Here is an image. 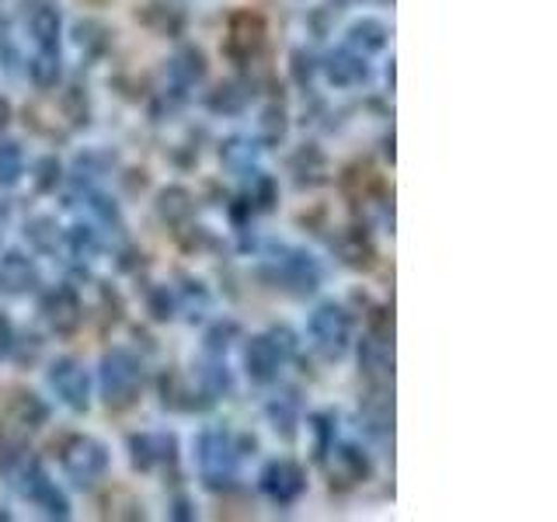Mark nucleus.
Here are the masks:
<instances>
[{
	"label": "nucleus",
	"mask_w": 557,
	"mask_h": 522,
	"mask_svg": "<svg viewBox=\"0 0 557 522\" xmlns=\"http://www.w3.org/2000/svg\"><path fill=\"white\" fill-rule=\"evenodd\" d=\"M109 463H112L109 446L95 439V435H70V439L60 446V467L77 487L98 484L104 474H109Z\"/></svg>",
	"instance_id": "nucleus-4"
},
{
	"label": "nucleus",
	"mask_w": 557,
	"mask_h": 522,
	"mask_svg": "<svg viewBox=\"0 0 557 522\" xmlns=\"http://www.w3.org/2000/svg\"><path fill=\"white\" fill-rule=\"evenodd\" d=\"M4 35H8V25H4V22H0V42H4Z\"/></svg>",
	"instance_id": "nucleus-41"
},
{
	"label": "nucleus",
	"mask_w": 557,
	"mask_h": 522,
	"mask_svg": "<svg viewBox=\"0 0 557 522\" xmlns=\"http://www.w3.org/2000/svg\"><path fill=\"white\" fill-rule=\"evenodd\" d=\"M74 42L81 52H87V57H98V52H104V46H109V39H104V28L98 22H81L74 28Z\"/></svg>",
	"instance_id": "nucleus-29"
},
{
	"label": "nucleus",
	"mask_w": 557,
	"mask_h": 522,
	"mask_svg": "<svg viewBox=\"0 0 557 522\" xmlns=\"http://www.w3.org/2000/svg\"><path fill=\"white\" fill-rule=\"evenodd\" d=\"M234 335H237V324H234V321L216 324V327L206 335V352H213V356L226 352V345H231V338H234Z\"/></svg>",
	"instance_id": "nucleus-31"
},
{
	"label": "nucleus",
	"mask_w": 557,
	"mask_h": 522,
	"mask_svg": "<svg viewBox=\"0 0 557 522\" xmlns=\"http://www.w3.org/2000/svg\"><path fill=\"white\" fill-rule=\"evenodd\" d=\"M42 321L57 331V335H74L84 321V307H81V296L70 289V286H57L42 296Z\"/></svg>",
	"instance_id": "nucleus-12"
},
{
	"label": "nucleus",
	"mask_w": 557,
	"mask_h": 522,
	"mask_svg": "<svg viewBox=\"0 0 557 522\" xmlns=\"http://www.w3.org/2000/svg\"><path fill=\"white\" fill-rule=\"evenodd\" d=\"M307 335L324 359H342L348 352V345H352V318L338 303H321L310 313Z\"/></svg>",
	"instance_id": "nucleus-5"
},
{
	"label": "nucleus",
	"mask_w": 557,
	"mask_h": 522,
	"mask_svg": "<svg viewBox=\"0 0 557 522\" xmlns=\"http://www.w3.org/2000/svg\"><path fill=\"white\" fill-rule=\"evenodd\" d=\"M293 77H296V84H310L313 60L307 57V52H293Z\"/></svg>",
	"instance_id": "nucleus-35"
},
{
	"label": "nucleus",
	"mask_w": 557,
	"mask_h": 522,
	"mask_svg": "<svg viewBox=\"0 0 557 522\" xmlns=\"http://www.w3.org/2000/svg\"><path fill=\"white\" fill-rule=\"evenodd\" d=\"M307 432L313 435V457L324 460L327 452H331V446H335V418H331V414H313Z\"/></svg>",
	"instance_id": "nucleus-27"
},
{
	"label": "nucleus",
	"mask_w": 557,
	"mask_h": 522,
	"mask_svg": "<svg viewBox=\"0 0 557 522\" xmlns=\"http://www.w3.org/2000/svg\"><path fill=\"white\" fill-rule=\"evenodd\" d=\"M391 42V32L387 25L380 22V17L366 14V17H356L352 25H348V46H352L356 52H362V57H373V52H383Z\"/></svg>",
	"instance_id": "nucleus-19"
},
{
	"label": "nucleus",
	"mask_w": 557,
	"mask_h": 522,
	"mask_svg": "<svg viewBox=\"0 0 557 522\" xmlns=\"http://www.w3.org/2000/svg\"><path fill=\"white\" fill-rule=\"evenodd\" d=\"M265 17L255 11H234L226 22V57L234 63H251L265 46Z\"/></svg>",
	"instance_id": "nucleus-9"
},
{
	"label": "nucleus",
	"mask_w": 557,
	"mask_h": 522,
	"mask_svg": "<svg viewBox=\"0 0 557 522\" xmlns=\"http://www.w3.org/2000/svg\"><path fill=\"white\" fill-rule=\"evenodd\" d=\"M206 70H209V66H206V52H202V49H196V46L178 49V52H174L171 66H168L171 91H178V95L191 91V87L206 80Z\"/></svg>",
	"instance_id": "nucleus-16"
},
{
	"label": "nucleus",
	"mask_w": 557,
	"mask_h": 522,
	"mask_svg": "<svg viewBox=\"0 0 557 522\" xmlns=\"http://www.w3.org/2000/svg\"><path fill=\"white\" fill-rule=\"evenodd\" d=\"M321 66H324L327 84L331 87H342V91H348V87H359V84L370 80V63H366V57H362V52H356L352 46L335 49Z\"/></svg>",
	"instance_id": "nucleus-14"
},
{
	"label": "nucleus",
	"mask_w": 557,
	"mask_h": 522,
	"mask_svg": "<svg viewBox=\"0 0 557 522\" xmlns=\"http://www.w3.org/2000/svg\"><path fill=\"white\" fill-rule=\"evenodd\" d=\"M331 477H338L342 484H362V481H370L373 474V460H370V452L352 446V443H342L338 449L331 446Z\"/></svg>",
	"instance_id": "nucleus-17"
},
{
	"label": "nucleus",
	"mask_w": 557,
	"mask_h": 522,
	"mask_svg": "<svg viewBox=\"0 0 557 522\" xmlns=\"http://www.w3.org/2000/svg\"><path fill=\"white\" fill-rule=\"evenodd\" d=\"M46 380L52 394L60 397V405H66L70 411H87L91 408V373L84 370V362H77L74 356H60L49 362Z\"/></svg>",
	"instance_id": "nucleus-7"
},
{
	"label": "nucleus",
	"mask_w": 557,
	"mask_h": 522,
	"mask_svg": "<svg viewBox=\"0 0 557 522\" xmlns=\"http://www.w3.org/2000/svg\"><path fill=\"white\" fill-rule=\"evenodd\" d=\"M174 519H196V509H191L188 498H174V509H171Z\"/></svg>",
	"instance_id": "nucleus-39"
},
{
	"label": "nucleus",
	"mask_w": 557,
	"mask_h": 522,
	"mask_svg": "<svg viewBox=\"0 0 557 522\" xmlns=\"http://www.w3.org/2000/svg\"><path fill=\"white\" fill-rule=\"evenodd\" d=\"M269 418H272L275 425L283 422V435H293L296 414H293V408H289V405H272V408H269Z\"/></svg>",
	"instance_id": "nucleus-37"
},
{
	"label": "nucleus",
	"mask_w": 557,
	"mask_h": 522,
	"mask_svg": "<svg viewBox=\"0 0 557 522\" xmlns=\"http://www.w3.org/2000/svg\"><path fill=\"white\" fill-rule=\"evenodd\" d=\"M272 199H275L272 178H258V188L251 191V202H258V209H272Z\"/></svg>",
	"instance_id": "nucleus-36"
},
{
	"label": "nucleus",
	"mask_w": 557,
	"mask_h": 522,
	"mask_svg": "<svg viewBox=\"0 0 557 522\" xmlns=\"http://www.w3.org/2000/svg\"><path fill=\"white\" fill-rule=\"evenodd\" d=\"M28 237L39 244V248H52V240H57V231H52V220L39 216L28 223Z\"/></svg>",
	"instance_id": "nucleus-33"
},
{
	"label": "nucleus",
	"mask_w": 557,
	"mask_h": 522,
	"mask_svg": "<svg viewBox=\"0 0 557 522\" xmlns=\"http://www.w3.org/2000/svg\"><path fill=\"white\" fill-rule=\"evenodd\" d=\"M338 251L345 258V265H352V269H370L373 265V244L366 240L359 231H348L338 244Z\"/></svg>",
	"instance_id": "nucleus-25"
},
{
	"label": "nucleus",
	"mask_w": 557,
	"mask_h": 522,
	"mask_svg": "<svg viewBox=\"0 0 557 522\" xmlns=\"http://www.w3.org/2000/svg\"><path fill=\"white\" fill-rule=\"evenodd\" d=\"M289 171L296 174V182L300 185H321L327 178V161L318 147H300L293 153Z\"/></svg>",
	"instance_id": "nucleus-22"
},
{
	"label": "nucleus",
	"mask_w": 557,
	"mask_h": 522,
	"mask_svg": "<svg viewBox=\"0 0 557 522\" xmlns=\"http://www.w3.org/2000/svg\"><path fill=\"white\" fill-rule=\"evenodd\" d=\"M28 77L39 87H57L63 77L60 49H35V57L28 60Z\"/></svg>",
	"instance_id": "nucleus-23"
},
{
	"label": "nucleus",
	"mask_w": 557,
	"mask_h": 522,
	"mask_svg": "<svg viewBox=\"0 0 557 522\" xmlns=\"http://www.w3.org/2000/svg\"><path fill=\"white\" fill-rule=\"evenodd\" d=\"M0 286L11 289V293H28L39 286V269L35 261L22 251H8L0 258Z\"/></svg>",
	"instance_id": "nucleus-18"
},
{
	"label": "nucleus",
	"mask_w": 557,
	"mask_h": 522,
	"mask_svg": "<svg viewBox=\"0 0 557 522\" xmlns=\"http://www.w3.org/2000/svg\"><path fill=\"white\" fill-rule=\"evenodd\" d=\"M150 313L157 321H171L174 318V296L168 293V286H157L150 293Z\"/></svg>",
	"instance_id": "nucleus-32"
},
{
	"label": "nucleus",
	"mask_w": 557,
	"mask_h": 522,
	"mask_svg": "<svg viewBox=\"0 0 557 522\" xmlns=\"http://www.w3.org/2000/svg\"><path fill=\"white\" fill-rule=\"evenodd\" d=\"M98 387H101V400L109 408H129L139 387H144V362L129 348H112V352L101 356Z\"/></svg>",
	"instance_id": "nucleus-3"
},
{
	"label": "nucleus",
	"mask_w": 557,
	"mask_h": 522,
	"mask_svg": "<svg viewBox=\"0 0 557 522\" xmlns=\"http://www.w3.org/2000/svg\"><path fill=\"white\" fill-rule=\"evenodd\" d=\"M255 98L251 91V84H244V80H226L220 84L213 95H209V109L213 112H223V115H237L248 109V101Z\"/></svg>",
	"instance_id": "nucleus-21"
},
{
	"label": "nucleus",
	"mask_w": 557,
	"mask_h": 522,
	"mask_svg": "<svg viewBox=\"0 0 557 522\" xmlns=\"http://www.w3.org/2000/svg\"><path fill=\"white\" fill-rule=\"evenodd\" d=\"M25 174V150L14 139H0V188H14Z\"/></svg>",
	"instance_id": "nucleus-24"
},
{
	"label": "nucleus",
	"mask_w": 557,
	"mask_h": 522,
	"mask_svg": "<svg viewBox=\"0 0 557 522\" xmlns=\"http://www.w3.org/2000/svg\"><path fill=\"white\" fill-rule=\"evenodd\" d=\"M359 370L373 383H387L394 376V341L380 335H366L359 345Z\"/></svg>",
	"instance_id": "nucleus-15"
},
{
	"label": "nucleus",
	"mask_w": 557,
	"mask_h": 522,
	"mask_svg": "<svg viewBox=\"0 0 557 522\" xmlns=\"http://www.w3.org/2000/svg\"><path fill=\"white\" fill-rule=\"evenodd\" d=\"M25 28L35 49H60L63 14L57 0H25Z\"/></svg>",
	"instance_id": "nucleus-11"
},
{
	"label": "nucleus",
	"mask_w": 557,
	"mask_h": 522,
	"mask_svg": "<svg viewBox=\"0 0 557 522\" xmlns=\"http://www.w3.org/2000/svg\"><path fill=\"white\" fill-rule=\"evenodd\" d=\"M289 122H286V109H278V104H269L265 112H261V122H258V133L261 139H269V144H278V139L286 136Z\"/></svg>",
	"instance_id": "nucleus-30"
},
{
	"label": "nucleus",
	"mask_w": 557,
	"mask_h": 522,
	"mask_svg": "<svg viewBox=\"0 0 557 522\" xmlns=\"http://www.w3.org/2000/svg\"><path fill=\"white\" fill-rule=\"evenodd\" d=\"M272 283L289 293H310L321 283V265L300 248H278L272 258Z\"/></svg>",
	"instance_id": "nucleus-8"
},
{
	"label": "nucleus",
	"mask_w": 557,
	"mask_h": 522,
	"mask_svg": "<svg viewBox=\"0 0 557 522\" xmlns=\"http://www.w3.org/2000/svg\"><path fill=\"white\" fill-rule=\"evenodd\" d=\"M191 213H196V206H191V191L188 188L168 185L161 196H157V216H161L164 223L182 226V223L191 220Z\"/></svg>",
	"instance_id": "nucleus-20"
},
{
	"label": "nucleus",
	"mask_w": 557,
	"mask_h": 522,
	"mask_svg": "<svg viewBox=\"0 0 557 522\" xmlns=\"http://www.w3.org/2000/svg\"><path fill=\"white\" fill-rule=\"evenodd\" d=\"M11 115H14V109H11V101L0 95V133H4L8 126H11Z\"/></svg>",
	"instance_id": "nucleus-40"
},
{
	"label": "nucleus",
	"mask_w": 557,
	"mask_h": 522,
	"mask_svg": "<svg viewBox=\"0 0 557 522\" xmlns=\"http://www.w3.org/2000/svg\"><path fill=\"white\" fill-rule=\"evenodd\" d=\"M240 439L223 428H206L196 443V463L209 492H231L240 474Z\"/></svg>",
	"instance_id": "nucleus-1"
},
{
	"label": "nucleus",
	"mask_w": 557,
	"mask_h": 522,
	"mask_svg": "<svg viewBox=\"0 0 557 522\" xmlns=\"http://www.w3.org/2000/svg\"><path fill=\"white\" fill-rule=\"evenodd\" d=\"M66 240H70V248H74V254H91L98 248L95 234L87 231V226H74V231L66 234Z\"/></svg>",
	"instance_id": "nucleus-34"
},
{
	"label": "nucleus",
	"mask_w": 557,
	"mask_h": 522,
	"mask_svg": "<svg viewBox=\"0 0 557 522\" xmlns=\"http://www.w3.org/2000/svg\"><path fill=\"white\" fill-rule=\"evenodd\" d=\"M261 495L275 505H293L307 492V474L296 460H269L258 474Z\"/></svg>",
	"instance_id": "nucleus-10"
},
{
	"label": "nucleus",
	"mask_w": 557,
	"mask_h": 522,
	"mask_svg": "<svg viewBox=\"0 0 557 522\" xmlns=\"http://www.w3.org/2000/svg\"><path fill=\"white\" fill-rule=\"evenodd\" d=\"M289 331H272V335H255L248 345H244V373L251 376V383H269L278 380L289 356Z\"/></svg>",
	"instance_id": "nucleus-6"
},
{
	"label": "nucleus",
	"mask_w": 557,
	"mask_h": 522,
	"mask_svg": "<svg viewBox=\"0 0 557 522\" xmlns=\"http://www.w3.org/2000/svg\"><path fill=\"white\" fill-rule=\"evenodd\" d=\"M129 457H133V467L139 470L174 463V457H178V439L168 432H139L129 439Z\"/></svg>",
	"instance_id": "nucleus-13"
},
{
	"label": "nucleus",
	"mask_w": 557,
	"mask_h": 522,
	"mask_svg": "<svg viewBox=\"0 0 557 522\" xmlns=\"http://www.w3.org/2000/svg\"><path fill=\"white\" fill-rule=\"evenodd\" d=\"M4 470L14 477L17 492H22L32 505H39L42 515L49 519H66L70 515V501L66 495L57 487V481L49 477V470L35 460V457H25V452H17L14 460H4Z\"/></svg>",
	"instance_id": "nucleus-2"
},
{
	"label": "nucleus",
	"mask_w": 557,
	"mask_h": 522,
	"mask_svg": "<svg viewBox=\"0 0 557 522\" xmlns=\"http://www.w3.org/2000/svg\"><path fill=\"white\" fill-rule=\"evenodd\" d=\"M60 178H63V164L57 161V157H39V161H35V174H32L35 191L49 196V191H57Z\"/></svg>",
	"instance_id": "nucleus-28"
},
{
	"label": "nucleus",
	"mask_w": 557,
	"mask_h": 522,
	"mask_svg": "<svg viewBox=\"0 0 557 522\" xmlns=\"http://www.w3.org/2000/svg\"><path fill=\"white\" fill-rule=\"evenodd\" d=\"M14 327H11V321L8 318H0V359H8L11 352H14Z\"/></svg>",
	"instance_id": "nucleus-38"
},
{
	"label": "nucleus",
	"mask_w": 557,
	"mask_h": 522,
	"mask_svg": "<svg viewBox=\"0 0 557 522\" xmlns=\"http://www.w3.org/2000/svg\"><path fill=\"white\" fill-rule=\"evenodd\" d=\"M14 414H17V422H22V425L39 428V425H46L49 408H46V400H42L39 394H17V400H14Z\"/></svg>",
	"instance_id": "nucleus-26"
},
{
	"label": "nucleus",
	"mask_w": 557,
	"mask_h": 522,
	"mask_svg": "<svg viewBox=\"0 0 557 522\" xmlns=\"http://www.w3.org/2000/svg\"><path fill=\"white\" fill-rule=\"evenodd\" d=\"M0 4H4V0H0Z\"/></svg>",
	"instance_id": "nucleus-42"
}]
</instances>
